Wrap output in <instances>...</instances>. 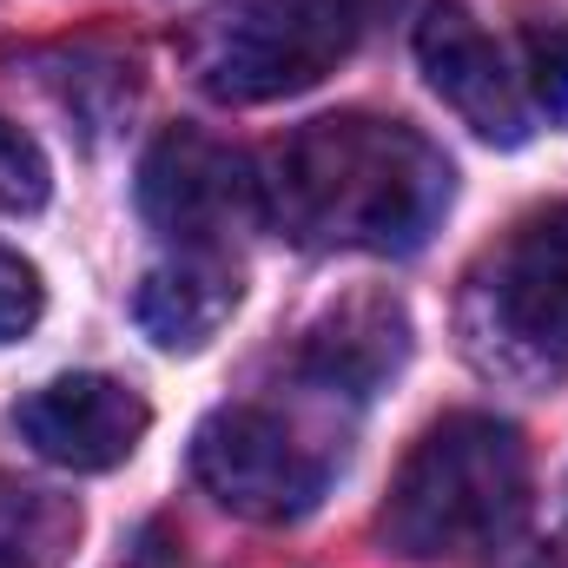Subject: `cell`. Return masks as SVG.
I'll return each instance as SVG.
<instances>
[{"mask_svg":"<svg viewBox=\"0 0 568 568\" xmlns=\"http://www.w3.org/2000/svg\"><path fill=\"white\" fill-rule=\"evenodd\" d=\"M13 429L53 469L100 476V469H120L140 449V436L152 429V410H145V397L133 384L80 371V377H53L33 397H20L13 404Z\"/></svg>","mask_w":568,"mask_h":568,"instance_id":"cell-8","label":"cell"},{"mask_svg":"<svg viewBox=\"0 0 568 568\" xmlns=\"http://www.w3.org/2000/svg\"><path fill=\"white\" fill-rule=\"evenodd\" d=\"M47 192H53L47 152L33 145V133H20V126L0 113V219H27V212H40Z\"/></svg>","mask_w":568,"mask_h":568,"instance_id":"cell-12","label":"cell"},{"mask_svg":"<svg viewBox=\"0 0 568 568\" xmlns=\"http://www.w3.org/2000/svg\"><path fill=\"white\" fill-rule=\"evenodd\" d=\"M410 357V317L397 297L384 291H357V297H337L297 344V371L317 384V390H337V397H371L384 390Z\"/></svg>","mask_w":568,"mask_h":568,"instance_id":"cell-9","label":"cell"},{"mask_svg":"<svg viewBox=\"0 0 568 568\" xmlns=\"http://www.w3.org/2000/svg\"><path fill=\"white\" fill-rule=\"evenodd\" d=\"M417 60H424L436 100L456 106L483 140H496V145L529 140V120H536L529 80H523V67L503 53V40L463 0L424 7V20H417Z\"/></svg>","mask_w":568,"mask_h":568,"instance_id":"cell-7","label":"cell"},{"mask_svg":"<svg viewBox=\"0 0 568 568\" xmlns=\"http://www.w3.org/2000/svg\"><path fill=\"white\" fill-rule=\"evenodd\" d=\"M80 542V503L0 476V568H60Z\"/></svg>","mask_w":568,"mask_h":568,"instance_id":"cell-11","label":"cell"},{"mask_svg":"<svg viewBox=\"0 0 568 568\" xmlns=\"http://www.w3.org/2000/svg\"><path fill=\"white\" fill-rule=\"evenodd\" d=\"M371 0H232L199 33V87L225 106H265L337 73Z\"/></svg>","mask_w":568,"mask_h":568,"instance_id":"cell-3","label":"cell"},{"mask_svg":"<svg viewBox=\"0 0 568 568\" xmlns=\"http://www.w3.org/2000/svg\"><path fill=\"white\" fill-rule=\"evenodd\" d=\"M245 297V278L232 252H179L152 265L133 291V324L159 351H205Z\"/></svg>","mask_w":568,"mask_h":568,"instance_id":"cell-10","label":"cell"},{"mask_svg":"<svg viewBox=\"0 0 568 568\" xmlns=\"http://www.w3.org/2000/svg\"><path fill=\"white\" fill-rule=\"evenodd\" d=\"M469 337L489 371H568V205L536 212L469 284Z\"/></svg>","mask_w":568,"mask_h":568,"instance_id":"cell-4","label":"cell"},{"mask_svg":"<svg viewBox=\"0 0 568 568\" xmlns=\"http://www.w3.org/2000/svg\"><path fill=\"white\" fill-rule=\"evenodd\" d=\"M523 516H529L523 429L483 410H456L429 424L404 456L384 503V542L404 562H463L509 542Z\"/></svg>","mask_w":568,"mask_h":568,"instance_id":"cell-2","label":"cell"},{"mask_svg":"<svg viewBox=\"0 0 568 568\" xmlns=\"http://www.w3.org/2000/svg\"><path fill=\"white\" fill-rule=\"evenodd\" d=\"M140 212L179 252H225L258 225V165L199 126H165L140 159Z\"/></svg>","mask_w":568,"mask_h":568,"instance_id":"cell-6","label":"cell"},{"mask_svg":"<svg viewBox=\"0 0 568 568\" xmlns=\"http://www.w3.org/2000/svg\"><path fill=\"white\" fill-rule=\"evenodd\" d=\"M456 172L410 120L324 113L258 165L265 225L304 252L404 258L443 225Z\"/></svg>","mask_w":568,"mask_h":568,"instance_id":"cell-1","label":"cell"},{"mask_svg":"<svg viewBox=\"0 0 568 568\" xmlns=\"http://www.w3.org/2000/svg\"><path fill=\"white\" fill-rule=\"evenodd\" d=\"M523 80H529L536 113H568V27H542V33H529Z\"/></svg>","mask_w":568,"mask_h":568,"instance_id":"cell-14","label":"cell"},{"mask_svg":"<svg viewBox=\"0 0 568 568\" xmlns=\"http://www.w3.org/2000/svg\"><path fill=\"white\" fill-rule=\"evenodd\" d=\"M192 476L205 496L245 523H297L317 509L331 469L297 429L258 410V404H225L192 436Z\"/></svg>","mask_w":568,"mask_h":568,"instance_id":"cell-5","label":"cell"},{"mask_svg":"<svg viewBox=\"0 0 568 568\" xmlns=\"http://www.w3.org/2000/svg\"><path fill=\"white\" fill-rule=\"evenodd\" d=\"M47 311V291H40V272L0 245V344H20Z\"/></svg>","mask_w":568,"mask_h":568,"instance_id":"cell-13","label":"cell"}]
</instances>
